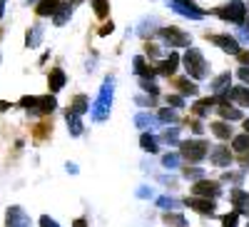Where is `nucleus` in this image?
I'll use <instances>...</instances> for the list:
<instances>
[{"label": "nucleus", "mask_w": 249, "mask_h": 227, "mask_svg": "<svg viewBox=\"0 0 249 227\" xmlns=\"http://www.w3.org/2000/svg\"><path fill=\"white\" fill-rule=\"evenodd\" d=\"M230 82H232V73H222V75H217V77L210 82V90H212L214 95H222V93L230 90Z\"/></svg>", "instance_id": "nucleus-16"}, {"label": "nucleus", "mask_w": 249, "mask_h": 227, "mask_svg": "<svg viewBox=\"0 0 249 227\" xmlns=\"http://www.w3.org/2000/svg\"><path fill=\"white\" fill-rule=\"evenodd\" d=\"M157 120L164 122V125H177V122H179V115H177L175 108H164V110L157 113Z\"/></svg>", "instance_id": "nucleus-26"}, {"label": "nucleus", "mask_w": 249, "mask_h": 227, "mask_svg": "<svg viewBox=\"0 0 249 227\" xmlns=\"http://www.w3.org/2000/svg\"><path fill=\"white\" fill-rule=\"evenodd\" d=\"M65 120H68V130H70V135H72V137H80V135H82V120H80V115L72 113V110L68 108V110H65Z\"/></svg>", "instance_id": "nucleus-21"}, {"label": "nucleus", "mask_w": 249, "mask_h": 227, "mask_svg": "<svg viewBox=\"0 0 249 227\" xmlns=\"http://www.w3.org/2000/svg\"><path fill=\"white\" fill-rule=\"evenodd\" d=\"M167 105H172L175 110L184 108V95H167Z\"/></svg>", "instance_id": "nucleus-39"}, {"label": "nucleus", "mask_w": 249, "mask_h": 227, "mask_svg": "<svg viewBox=\"0 0 249 227\" xmlns=\"http://www.w3.org/2000/svg\"><path fill=\"white\" fill-rule=\"evenodd\" d=\"M179 162H182V155L179 152H167V155L162 157V168L164 170H177Z\"/></svg>", "instance_id": "nucleus-28"}, {"label": "nucleus", "mask_w": 249, "mask_h": 227, "mask_svg": "<svg viewBox=\"0 0 249 227\" xmlns=\"http://www.w3.org/2000/svg\"><path fill=\"white\" fill-rule=\"evenodd\" d=\"M184 177H187V180H202V177H204V170H202V168H187V170H184Z\"/></svg>", "instance_id": "nucleus-37"}, {"label": "nucleus", "mask_w": 249, "mask_h": 227, "mask_svg": "<svg viewBox=\"0 0 249 227\" xmlns=\"http://www.w3.org/2000/svg\"><path fill=\"white\" fill-rule=\"evenodd\" d=\"M90 5H92V10H95L97 18H107V13H110V0H90Z\"/></svg>", "instance_id": "nucleus-30"}, {"label": "nucleus", "mask_w": 249, "mask_h": 227, "mask_svg": "<svg viewBox=\"0 0 249 227\" xmlns=\"http://www.w3.org/2000/svg\"><path fill=\"white\" fill-rule=\"evenodd\" d=\"M177 68H179V55H177V53H172L170 57L160 60V65L155 68V73H160L162 77H172V75L177 73Z\"/></svg>", "instance_id": "nucleus-14"}, {"label": "nucleus", "mask_w": 249, "mask_h": 227, "mask_svg": "<svg viewBox=\"0 0 249 227\" xmlns=\"http://www.w3.org/2000/svg\"><path fill=\"white\" fill-rule=\"evenodd\" d=\"M167 5L182 18H190V20H202L204 18V10L195 5V0H167Z\"/></svg>", "instance_id": "nucleus-6"}, {"label": "nucleus", "mask_w": 249, "mask_h": 227, "mask_svg": "<svg viewBox=\"0 0 249 227\" xmlns=\"http://www.w3.org/2000/svg\"><path fill=\"white\" fill-rule=\"evenodd\" d=\"M207 150H210V145H207L204 140H187L179 145V155L184 160H190V162H199L207 157Z\"/></svg>", "instance_id": "nucleus-5"}, {"label": "nucleus", "mask_w": 249, "mask_h": 227, "mask_svg": "<svg viewBox=\"0 0 249 227\" xmlns=\"http://www.w3.org/2000/svg\"><path fill=\"white\" fill-rule=\"evenodd\" d=\"M137 105H144V108H152L155 105V95H137Z\"/></svg>", "instance_id": "nucleus-41"}, {"label": "nucleus", "mask_w": 249, "mask_h": 227, "mask_svg": "<svg viewBox=\"0 0 249 227\" xmlns=\"http://www.w3.org/2000/svg\"><path fill=\"white\" fill-rule=\"evenodd\" d=\"M162 137H164V142H170V145H177V142H179V125H172V128H167Z\"/></svg>", "instance_id": "nucleus-32"}, {"label": "nucleus", "mask_w": 249, "mask_h": 227, "mask_svg": "<svg viewBox=\"0 0 249 227\" xmlns=\"http://www.w3.org/2000/svg\"><path fill=\"white\" fill-rule=\"evenodd\" d=\"M210 40L217 45V48H222L224 53H230V55H239L242 53V45H239V40L237 38H232V35H227V33H217V35H210Z\"/></svg>", "instance_id": "nucleus-7"}, {"label": "nucleus", "mask_w": 249, "mask_h": 227, "mask_svg": "<svg viewBox=\"0 0 249 227\" xmlns=\"http://www.w3.org/2000/svg\"><path fill=\"white\" fill-rule=\"evenodd\" d=\"M232 148H234L237 152H249V132H244V135H234Z\"/></svg>", "instance_id": "nucleus-31"}, {"label": "nucleus", "mask_w": 249, "mask_h": 227, "mask_svg": "<svg viewBox=\"0 0 249 227\" xmlns=\"http://www.w3.org/2000/svg\"><path fill=\"white\" fill-rule=\"evenodd\" d=\"M5 5H8V0H0V20H3V15H5Z\"/></svg>", "instance_id": "nucleus-49"}, {"label": "nucleus", "mask_w": 249, "mask_h": 227, "mask_svg": "<svg viewBox=\"0 0 249 227\" xmlns=\"http://www.w3.org/2000/svg\"><path fill=\"white\" fill-rule=\"evenodd\" d=\"M184 208L197 210V212H202V215H214V200L192 195V197H187V200H184Z\"/></svg>", "instance_id": "nucleus-9"}, {"label": "nucleus", "mask_w": 249, "mask_h": 227, "mask_svg": "<svg viewBox=\"0 0 249 227\" xmlns=\"http://www.w3.org/2000/svg\"><path fill=\"white\" fill-rule=\"evenodd\" d=\"M144 53H147L150 57H157V55H160V50H157V45H152V43H147V45H144Z\"/></svg>", "instance_id": "nucleus-44"}, {"label": "nucleus", "mask_w": 249, "mask_h": 227, "mask_svg": "<svg viewBox=\"0 0 249 227\" xmlns=\"http://www.w3.org/2000/svg\"><path fill=\"white\" fill-rule=\"evenodd\" d=\"M35 102H37V95H25V97H20L18 105L25 108V110H30V108H35Z\"/></svg>", "instance_id": "nucleus-38"}, {"label": "nucleus", "mask_w": 249, "mask_h": 227, "mask_svg": "<svg viewBox=\"0 0 249 227\" xmlns=\"http://www.w3.org/2000/svg\"><path fill=\"white\" fill-rule=\"evenodd\" d=\"M40 227H60V225H57L50 215H43V217H40Z\"/></svg>", "instance_id": "nucleus-42"}, {"label": "nucleus", "mask_w": 249, "mask_h": 227, "mask_svg": "<svg viewBox=\"0 0 249 227\" xmlns=\"http://www.w3.org/2000/svg\"><path fill=\"white\" fill-rule=\"evenodd\" d=\"M175 85H177L179 95H192V97H195V95L199 93V88L195 85V80H192V77H179Z\"/></svg>", "instance_id": "nucleus-24"}, {"label": "nucleus", "mask_w": 249, "mask_h": 227, "mask_svg": "<svg viewBox=\"0 0 249 227\" xmlns=\"http://www.w3.org/2000/svg\"><path fill=\"white\" fill-rule=\"evenodd\" d=\"M112 30H115V23H112V20H110V23H105V28L100 30V35H110Z\"/></svg>", "instance_id": "nucleus-46"}, {"label": "nucleus", "mask_w": 249, "mask_h": 227, "mask_svg": "<svg viewBox=\"0 0 249 227\" xmlns=\"http://www.w3.org/2000/svg\"><path fill=\"white\" fill-rule=\"evenodd\" d=\"M190 125H192V132H197V135H202V132H204V125H202L199 120H192Z\"/></svg>", "instance_id": "nucleus-45"}, {"label": "nucleus", "mask_w": 249, "mask_h": 227, "mask_svg": "<svg viewBox=\"0 0 249 227\" xmlns=\"http://www.w3.org/2000/svg\"><path fill=\"white\" fill-rule=\"evenodd\" d=\"M237 75H239V80L244 82V85H249V68H247V65H242V68L237 70Z\"/></svg>", "instance_id": "nucleus-43"}, {"label": "nucleus", "mask_w": 249, "mask_h": 227, "mask_svg": "<svg viewBox=\"0 0 249 227\" xmlns=\"http://www.w3.org/2000/svg\"><path fill=\"white\" fill-rule=\"evenodd\" d=\"M28 3H37V0H28Z\"/></svg>", "instance_id": "nucleus-55"}, {"label": "nucleus", "mask_w": 249, "mask_h": 227, "mask_svg": "<svg viewBox=\"0 0 249 227\" xmlns=\"http://www.w3.org/2000/svg\"><path fill=\"white\" fill-rule=\"evenodd\" d=\"M112 93H115V77H105V82H102L100 88V95L97 100L90 105V113H92V120L95 122H105L110 117V108H112Z\"/></svg>", "instance_id": "nucleus-1"}, {"label": "nucleus", "mask_w": 249, "mask_h": 227, "mask_svg": "<svg viewBox=\"0 0 249 227\" xmlns=\"http://www.w3.org/2000/svg\"><path fill=\"white\" fill-rule=\"evenodd\" d=\"M5 222H8V227H30V225H33L30 217H28V212H25L23 208H18V205L8 210Z\"/></svg>", "instance_id": "nucleus-11"}, {"label": "nucleus", "mask_w": 249, "mask_h": 227, "mask_svg": "<svg viewBox=\"0 0 249 227\" xmlns=\"http://www.w3.org/2000/svg\"><path fill=\"white\" fill-rule=\"evenodd\" d=\"M70 3H72V5H77V3H80V0H70Z\"/></svg>", "instance_id": "nucleus-53"}, {"label": "nucleus", "mask_w": 249, "mask_h": 227, "mask_svg": "<svg viewBox=\"0 0 249 227\" xmlns=\"http://www.w3.org/2000/svg\"><path fill=\"white\" fill-rule=\"evenodd\" d=\"M140 148H142L144 152H150V155H152V152L160 150V140H157L152 132H144V135L140 137Z\"/></svg>", "instance_id": "nucleus-25"}, {"label": "nucleus", "mask_w": 249, "mask_h": 227, "mask_svg": "<svg viewBox=\"0 0 249 227\" xmlns=\"http://www.w3.org/2000/svg\"><path fill=\"white\" fill-rule=\"evenodd\" d=\"M72 113H77V115H82V113H88L90 110V100L85 97V95H75V100H72V108H70Z\"/></svg>", "instance_id": "nucleus-29"}, {"label": "nucleus", "mask_w": 249, "mask_h": 227, "mask_svg": "<svg viewBox=\"0 0 249 227\" xmlns=\"http://www.w3.org/2000/svg\"><path fill=\"white\" fill-rule=\"evenodd\" d=\"M132 65H135V73H137L142 80H152V77H155V68L147 65V60H144L142 55H137V57L132 60Z\"/></svg>", "instance_id": "nucleus-18"}, {"label": "nucleus", "mask_w": 249, "mask_h": 227, "mask_svg": "<svg viewBox=\"0 0 249 227\" xmlns=\"http://www.w3.org/2000/svg\"><path fill=\"white\" fill-rule=\"evenodd\" d=\"M207 155H210V162L217 165V168H230L232 165V152L227 145H214L212 150H207Z\"/></svg>", "instance_id": "nucleus-8"}, {"label": "nucleus", "mask_w": 249, "mask_h": 227, "mask_svg": "<svg viewBox=\"0 0 249 227\" xmlns=\"http://www.w3.org/2000/svg\"><path fill=\"white\" fill-rule=\"evenodd\" d=\"M43 33H45V28L40 25V23L30 25V30L25 33V45L28 48H37L40 43H43Z\"/></svg>", "instance_id": "nucleus-17"}, {"label": "nucleus", "mask_w": 249, "mask_h": 227, "mask_svg": "<svg viewBox=\"0 0 249 227\" xmlns=\"http://www.w3.org/2000/svg\"><path fill=\"white\" fill-rule=\"evenodd\" d=\"M244 25H247V28H249V15H247V18H244Z\"/></svg>", "instance_id": "nucleus-52"}, {"label": "nucleus", "mask_w": 249, "mask_h": 227, "mask_svg": "<svg viewBox=\"0 0 249 227\" xmlns=\"http://www.w3.org/2000/svg\"><path fill=\"white\" fill-rule=\"evenodd\" d=\"M140 88H142L144 93H150V95H155V97H157V93H160V88L155 85V80H142V77H140Z\"/></svg>", "instance_id": "nucleus-35"}, {"label": "nucleus", "mask_w": 249, "mask_h": 227, "mask_svg": "<svg viewBox=\"0 0 249 227\" xmlns=\"http://www.w3.org/2000/svg\"><path fill=\"white\" fill-rule=\"evenodd\" d=\"M239 60H242L244 65H249V53H239Z\"/></svg>", "instance_id": "nucleus-50"}, {"label": "nucleus", "mask_w": 249, "mask_h": 227, "mask_svg": "<svg viewBox=\"0 0 249 227\" xmlns=\"http://www.w3.org/2000/svg\"><path fill=\"white\" fill-rule=\"evenodd\" d=\"M219 113H222L224 120H242V110H237V108H227V102L219 108Z\"/></svg>", "instance_id": "nucleus-33"}, {"label": "nucleus", "mask_w": 249, "mask_h": 227, "mask_svg": "<svg viewBox=\"0 0 249 227\" xmlns=\"http://www.w3.org/2000/svg\"><path fill=\"white\" fill-rule=\"evenodd\" d=\"M157 208H162V210H175V208H179V202H177L175 197L162 195V197H157Z\"/></svg>", "instance_id": "nucleus-34"}, {"label": "nucleus", "mask_w": 249, "mask_h": 227, "mask_svg": "<svg viewBox=\"0 0 249 227\" xmlns=\"http://www.w3.org/2000/svg\"><path fill=\"white\" fill-rule=\"evenodd\" d=\"M164 222L172 225V227H187V220L182 215H164Z\"/></svg>", "instance_id": "nucleus-36"}, {"label": "nucleus", "mask_w": 249, "mask_h": 227, "mask_svg": "<svg viewBox=\"0 0 249 227\" xmlns=\"http://www.w3.org/2000/svg\"><path fill=\"white\" fill-rule=\"evenodd\" d=\"M222 20H230V23L234 25H244V18H247V5L242 3V0H230L227 5L217 8L214 10Z\"/></svg>", "instance_id": "nucleus-4"}, {"label": "nucleus", "mask_w": 249, "mask_h": 227, "mask_svg": "<svg viewBox=\"0 0 249 227\" xmlns=\"http://www.w3.org/2000/svg\"><path fill=\"white\" fill-rule=\"evenodd\" d=\"M247 227H249V225H247Z\"/></svg>", "instance_id": "nucleus-56"}, {"label": "nucleus", "mask_w": 249, "mask_h": 227, "mask_svg": "<svg viewBox=\"0 0 249 227\" xmlns=\"http://www.w3.org/2000/svg\"><path fill=\"white\" fill-rule=\"evenodd\" d=\"M224 180H230V182H239V180H242V172H237V175H234V172H227V175H224Z\"/></svg>", "instance_id": "nucleus-47"}, {"label": "nucleus", "mask_w": 249, "mask_h": 227, "mask_svg": "<svg viewBox=\"0 0 249 227\" xmlns=\"http://www.w3.org/2000/svg\"><path fill=\"white\" fill-rule=\"evenodd\" d=\"M57 108V100L55 95H37V102H35V108H30L33 115H48Z\"/></svg>", "instance_id": "nucleus-13"}, {"label": "nucleus", "mask_w": 249, "mask_h": 227, "mask_svg": "<svg viewBox=\"0 0 249 227\" xmlns=\"http://www.w3.org/2000/svg\"><path fill=\"white\" fill-rule=\"evenodd\" d=\"M244 130H247V132H249V117H247V120H244Z\"/></svg>", "instance_id": "nucleus-51"}, {"label": "nucleus", "mask_w": 249, "mask_h": 227, "mask_svg": "<svg viewBox=\"0 0 249 227\" xmlns=\"http://www.w3.org/2000/svg\"><path fill=\"white\" fill-rule=\"evenodd\" d=\"M230 200H232V205H234V212L249 215V192H244L242 188H234V190L230 192Z\"/></svg>", "instance_id": "nucleus-12"}, {"label": "nucleus", "mask_w": 249, "mask_h": 227, "mask_svg": "<svg viewBox=\"0 0 249 227\" xmlns=\"http://www.w3.org/2000/svg\"><path fill=\"white\" fill-rule=\"evenodd\" d=\"M152 195V188H140L137 190V197H150Z\"/></svg>", "instance_id": "nucleus-48"}, {"label": "nucleus", "mask_w": 249, "mask_h": 227, "mask_svg": "<svg viewBox=\"0 0 249 227\" xmlns=\"http://www.w3.org/2000/svg\"><path fill=\"white\" fill-rule=\"evenodd\" d=\"M192 192L197 195V197H210V200H214L219 192H222V188H219V182H212V180H199L195 188H192Z\"/></svg>", "instance_id": "nucleus-10"}, {"label": "nucleus", "mask_w": 249, "mask_h": 227, "mask_svg": "<svg viewBox=\"0 0 249 227\" xmlns=\"http://www.w3.org/2000/svg\"><path fill=\"white\" fill-rule=\"evenodd\" d=\"M157 115H152V113H137L135 115V125L140 128V130H152L155 125H157Z\"/></svg>", "instance_id": "nucleus-22"}, {"label": "nucleus", "mask_w": 249, "mask_h": 227, "mask_svg": "<svg viewBox=\"0 0 249 227\" xmlns=\"http://www.w3.org/2000/svg\"><path fill=\"white\" fill-rule=\"evenodd\" d=\"M72 10H75V5L70 3V0H68V3H60L57 13L53 15V20H55V25H57V28H62V25H65L68 20H70V15H72Z\"/></svg>", "instance_id": "nucleus-20"}, {"label": "nucleus", "mask_w": 249, "mask_h": 227, "mask_svg": "<svg viewBox=\"0 0 249 227\" xmlns=\"http://www.w3.org/2000/svg\"><path fill=\"white\" fill-rule=\"evenodd\" d=\"M244 168H249V157H247V162H244Z\"/></svg>", "instance_id": "nucleus-54"}, {"label": "nucleus", "mask_w": 249, "mask_h": 227, "mask_svg": "<svg viewBox=\"0 0 249 227\" xmlns=\"http://www.w3.org/2000/svg\"><path fill=\"white\" fill-rule=\"evenodd\" d=\"M237 217H239V212L224 215V217H222V225H224V227H237Z\"/></svg>", "instance_id": "nucleus-40"}, {"label": "nucleus", "mask_w": 249, "mask_h": 227, "mask_svg": "<svg viewBox=\"0 0 249 227\" xmlns=\"http://www.w3.org/2000/svg\"><path fill=\"white\" fill-rule=\"evenodd\" d=\"M179 63H184V70H187V77L192 80H204L207 75H210V65H207V60L202 55L199 48H187L184 57H179Z\"/></svg>", "instance_id": "nucleus-2"}, {"label": "nucleus", "mask_w": 249, "mask_h": 227, "mask_svg": "<svg viewBox=\"0 0 249 227\" xmlns=\"http://www.w3.org/2000/svg\"><path fill=\"white\" fill-rule=\"evenodd\" d=\"M212 108H214V97H202L199 102H195V108H192V110H195V115L204 117V115L210 113Z\"/></svg>", "instance_id": "nucleus-27"}, {"label": "nucleus", "mask_w": 249, "mask_h": 227, "mask_svg": "<svg viewBox=\"0 0 249 227\" xmlns=\"http://www.w3.org/2000/svg\"><path fill=\"white\" fill-rule=\"evenodd\" d=\"M57 8H60V0H37L35 13H37L40 18H50V15L57 13Z\"/></svg>", "instance_id": "nucleus-19"}, {"label": "nucleus", "mask_w": 249, "mask_h": 227, "mask_svg": "<svg viewBox=\"0 0 249 227\" xmlns=\"http://www.w3.org/2000/svg\"><path fill=\"white\" fill-rule=\"evenodd\" d=\"M157 38L162 40V45H167V48H190L192 45V35L190 33H184L175 25H164L157 30Z\"/></svg>", "instance_id": "nucleus-3"}, {"label": "nucleus", "mask_w": 249, "mask_h": 227, "mask_svg": "<svg viewBox=\"0 0 249 227\" xmlns=\"http://www.w3.org/2000/svg\"><path fill=\"white\" fill-rule=\"evenodd\" d=\"M210 130L219 137V140H230V137H234V130H232V125H227L224 120H217V122H212L210 125Z\"/></svg>", "instance_id": "nucleus-23"}, {"label": "nucleus", "mask_w": 249, "mask_h": 227, "mask_svg": "<svg viewBox=\"0 0 249 227\" xmlns=\"http://www.w3.org/2000/svg\"><path fill=\"white\" fill-rule=\"evenodd\" d=\"M48 85H50V93H60L62 88L68 85V75L62 68H53L50 75H48Z\"/></svg>", "instance_id": "nucleus-15"}]
</instances>
